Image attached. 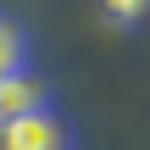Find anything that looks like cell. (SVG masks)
Listing matches in <instances>:
<instances>
[{"label":"cell","mask_w":150,"mask_h":150,"mask_svg":"<svg viewBox=\"0 0 150 150\" xmlns=\"http://www.w3.org/2000/svg\"><path fill=\"white\" fill-rule=\"evenodd\" d=\"M0 150H78V139H72V122L56 106H45L22 122L0 128Z\"/></svg>","instance_id":"1"},{"label":"cell","mask_w":150,"mask_h":150,"mask_svg":"<svg viewBox=\"0 0 150 150\" xmlns=\"http://www.w3.org/2000/svg\"><path fill=\"white\" fill-rule=\"evenodd\" d=\"M45 106H56V95H50V78H45L39 67H22V72H6V78H0V128L33 117V111H45Z\"/></svg>","instance_id":"2"},{"label":"cell","mask_w":150,"mask_h":150,"mask_svg":"<svg viewBox=\"0 0 150 150\" xmlns=\"http://www.w3.org/2000/svg\"><path fill=\"white\" fill-rule=\"evenodd\" d=\"M22 67H33L28 28H22L17 17H6V11H0V78H6V72H22Z\"/></svg>","instance_id":"3"},{"label":"cell","mask_w":150,"mask_h":150,"mask_svg":"<svg viewBox=\"0 0 150 150\" xmlns=\"http://www.w3.org/2000/svg\"><path fill=\"white\" fill-rule=\"evenodd\" d=\"M95 6H100V22L117 33H134L150 22V0H95Z\"/></svg>","instance_id":"4"}]
</instances>
